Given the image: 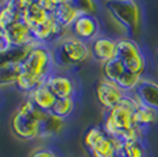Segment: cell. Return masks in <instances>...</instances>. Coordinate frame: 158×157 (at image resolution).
<instances>
[{"instance_id": "1", "label": "cell", "mask_w": 158, "mask_h": 157, "mask_svg": "<svg viewBox=\"0 0 158 157\" xmlns=\"http://www.w3.org/2000/svg\"><path fill=\"white\" fill-rule=\"evenodd\" d=\"M140 104L139 98L133 94H127L125 98L111 109L105 112L102 128L109 137L120 138L123 132L128 131L132 127H135L133 116L138 105Z\"/></svg>"}, {"instance_id": "2", "label": "cell", "mask_w": 158, "mask_h": 157, "mask_svg": "<svg viewBox=\"0 0 158 157\" xmlns=\"http://www.w3.org/2000/svg\"><path fill=\"white\" fill-rule=\"evenodd\" d=\"M47 112L36 108L29 99H26L15 112L11 119V129L19 139L32 141L41 134V121Z\"/></svg>"}, {"instance_id": "3", "label": "cell", "mask_w": 158, "mask_h": 157, "mask_svg": "<svg viewBox=\"0 0 158 157\" xmlns=\"http://www.w3.org/2000/svg\"><path fill=\"white\" fill-rule=\"evenodd\" d=\"M91 47L87 43L81 41L80 39L74 37L73 35L65 36L56 41L52 47V57L55 66L62 69L76 68L80 66L89 58Z\"/></svg>"}, {"instance_id": "4", "label": "cell", "mask_w": 158, "mask_h": 157, "mask_svg": "<svg viewBox=\"0 0 158 157\" xmlns=\"http://www.w3.org/2000/svg\"><path fill=\"white\" fill-rule=\"evenodd\" d=\"M107 13L128 32L131 39L138 36L142 29V7L138 2L133 0H111L105 3Z\"/></svg>"}, {"instance_id": "5", "label": "cell", "mask_w": 158, "mask_h": 157, "mask_svg": "<svg viewBox=\"0 0 158 157\" xmlns=\"http://www.w3.org/2000/svg\"><path fill=\"white\" fill-rule=\"evenodd\" d=\"M21 66L23 70L32 73L33 76H36L39 80L44 83L45 78L51 76L54 73V69H55L52 50L47 46L37 44L32 48L26 59L21 63Z\"/></svg>"}, {"instance_id": "6", "label": "cell", "mask_w": 158, "mask_h": 157, "mask_svg": "<svg viewBox=\"0 0 158 157\" xmlns=\"http://www.w3.org/2000/svg\"><path fill=\"white\" fill-rule=\"evenodd\" d=\"M117 43H118L117 58L121 59L125 69L135 74L143 76L146 70V57L140 46L136 43V40H133L131 37H121L117 39Z\"/></svg>"}, {"instance_id": "7", "label": "cell", "mask_w": 158, "mask_h": 157, "mask_svg": "<svg viewBox=\"0 0 158 157\" xmlns=\"http://www.w3.org/2000/svg\"><path fill=\"white\" fill-rule=\"evenodd\" d=\"M65 31L66 29H63L56 22L54 15H51L45 22L36 26L35 29H32V35L37 44L48 47V44H52V43L55 44L56 41H59L60 39L65 37Z\"/></svg>"}, {"instance_id": "8", "label": "cell", "mask_w": 158, "mask_h": 157, "mask_svg": "<svg viewBox=\"0 0 158 157\" xmlns=\"http://www.w3.org/2000/svg\"><path fill=\"white\" fill-rule=\"evenodd\" d=\"M125 95L127 94L118 87L117 83L106 80V78H102L96 86V98L105 110L117 106L125 98Z\"/></svg>"}, {"instance_id": "9", "label": "cell", "mask_w": 158, "mask_h": 157, "mask_svg": "<svg viewBox=\"0 0 158 157\" xmlns=\"http://www.w3.org/2000/svg\"><path fill=\"white\" fill-rule=\"evenodd\" d=\"M70 29L72 35L84 43H92L101 33V25L95 15H80Z\"/></svg>"}, {"instance_id": "10", "label": "cell", "mask_w": 158, "mask_h": 157, "mask_svg": "<svg viewBox=\"0 0 158 157\" xmlns=\"http://www.w3.org/2000/svg\"><path fill=\"white\" fill-rule=\"evenodd\" d=\"M4 33V40L8 47H25L37 44L33 39L32 29L26 25L23 21L14 23L3 31Z\"/></svg>"}, {"instance_id": "11", "label": "cell", "mask_w": 158, "mask_h": 157, "mask_svg": "<svg viewBox=\"0 0 158 157\" xmlns=\"http://www.w3.org/2000/svg\"><path fill=\"white\" fill-rule=\"evenodd\" d=\"M44 83L56 98H74L76 96V91H77L76 81L68 74L54 72L51 76L45 78Z\"/></svg>"}, {"instance_id": "12", "label": "cell", "mask_w": 158, "mask_h": 157, "mask_svg": "<svg viewBox=\"0 0 158 157\" xmlns=\"http://www.w3.org/2000/svg\"><path fill=\"white\" fill-rule=\"evenodd\" d=\"M91 54L95 59L106 63L111 59L117 58L118 54V43L117 39H113L110 36H99L98 39L91 43Z\"/></svg>"}, {"instance_id": "13", "label": "cell", "mask_w": 158, "mask_h": 157, "mask_svg": "<svg viewBox=\"0 0 158 157\" xmlns=\"http://www.w3.org/2000/svg\"><path fill=\"white\" fill-rule=\"evenodd\" d=\"M54 18L56 22L62 26L63 29H69L73 26L78 17L81 15L78 8L76 7L74 2H69V0H63V2H58L56 8L54 11Z\"/></svg>"}, {"instance_id": "14", "label": "cell", "mask_w": 158, "mask_h": 157, "mask_svg": "<svg viewBox=\"0 0 158 157\" xmlns=\"http://www.w3.org/2000/svg\"><path fill=\"white\" fill-rule=\"evenodd\" d=\"M123 145L117 138L109 137L107 134L102 138L92 149L89 150V155L92 157H118L123 152Z\"/></svg>"}, {"instance_id": "15", "label": "cell", "mask_w": 158, "mask_h": 157, "mask_svg": "<svg viewBox=\"0 0 158 157\" xmlns=\"http://www.w3.org/2000/svg\"><path fill=\"white\" fill-rule=\"evenodd\" d=\"M28 96H29L28 99L36 108H39V109L43 112H47V113L51 112L54 104H55L58 99L56 96L52 94V91L47 87L45 83H41L39 87H36L30 94H28Z\"/></svg>"}, {"instance_id": "16", "label": "cell", "mask_w": 158, "mask_h": 157, "mask_svg": "<svg viewBox=\"0 0 158 157\" xmlns=\"http://www.w3.org/2000/svg\"><path fill=\"white\" fill-rule=\"evenodd\" d=\"M135 95L138 96L142 104L158 110V83L157 81L143 77L139 87L136 88Z\"/></svg>"}, {"instance_id": "17", "label": "cell", "mask_w": 158, "mask_h": 157, "mask_svg": "<svg viewBox=\"0 0 158 157\" xmlns=\"http://www.w3.org/2000/svg\"><path fill=\"white\" fill-rule=\"evenodd\" d=\"M35 46L37 44L25 47H7L0 50V68H6L10 65H21Z\"/></svg>"}, {"instance_id": "18", "label": "cell", "mask_w": 158, "mask_h": 157, "mask_svg": "<svg viewBox=\"0 0 158 157\" xmlns=\"http://www.w3.org/2000/svg\"><path fill=\"white\" fill-rule=\"evenodd\" d=\"M22 21V8L19 7V2H6L0 7V29L4 31L8 26Z\"/></svg>"}, {"instance_id": "19", "label": "cell", "mask_w": 158, "mask_h": 157, "mask_svg": "<svg viewBox=\"0 0 158 157\" xmlns=\"http://www.w3.org/2000/svg\"><path fill=\"white\" fill-rule=\"evenodd\" d=\"M50 17L51 14H48L39 2H29V4L22 11V21L30 29H35L36 26L41 25Z\"/></svg>"}, {"instance_id": "20", "label": "cell", "mask_w": 158, "mask_h": 157, "mask_svg": "<svg viewBox=\"0 0 158 157\" xmlns=\"http://www.w3.org/2000/svg\"><path fill=\"white\" fill-rule=\"evenodd\" d=\"M133 121H135V125L143 129L150 128V127L158 124V110L140 102L135 110Z\"/></svg>"}, {"instance_id": "21", "label": "cell", "mask_w": 158, "mask_h": 157, "mask_svg": "<svg viewBox=\"0 0 158 157\" xmlns=\"http://www.w3.org/2000/svg\"><path fill=\"white\" fill-rule=\"evenodd\" d=\"M65 128V121L63 119L55 116L52 113H45L43 121H41V134L40 137H52L62 132Z\"/></svg>"}, {"instance_id": "22", "label": "cell", "mask_w": 158, "mask_h": 157, "mask_svg": "<svg viewBox=\"0 0 158 157\" xmlns=\"http://www.w3.org/2000/svg\"><path fill=\"white\" fill-rule=\"evenodd\" d=\"M125 72H127V69H125V66H124V63L121 62L120 58H114L106 63H102L103 78H106V80L117 83L118 78L123 76Z\"/></svg>"}, {"instance_id": "23", "label": "cell", "mask_w": 158, "mask_h": 157, "mask_svg": "<svg viewBox=\"0 0 158 157\" xmlns=\"http://www.w3.org/2000/svg\"><path fill=\"white\" fill-rule=\"evenodd\" d=\"M74 108H76L74 98H58L50 113L65 120L66 117H69L74 112Z\"/></svg>"}, {"instance_id": "24", "label": "cell", "mask_w": 158, "mask_h": 157, "mask_svg": "<svg viewBox=\"0 0 158 157\" xmlns=\"http://www.w3.org/2000/svg\"><path fill=\"white\" fill-rule=\"evenodd\" d=\"M142 78H143V76H139V74H135L132 72L127 70L123 76L118 78L117 84L125 94H133L136 91V88L139 87V84H140Z\"/></svg>"}, {"instance_id": "25", "label": "cell", "mask_w": 158, "mask_h": 157, "mask_svg": "<svg viewBox=\"0 0 158 157\" xmlns=\"http://www.w3.org/2000/svg\"><path fill=\"white\" fill-rule=\"evenodd\" d=\"M41 83H43L41 80H39V78L36 76H33L32 73H29V72H26V70L22 69L19 77H18V80H17V83H15V86H17L18 90H21V91L30 94V92H32L36 87L40 86Z\"/></svg>"}, {"instance_id": "26", "label": "cell", "mask_w": 158, "mask_h": 157, "mask_svg": "<svg viewBox=\"0 0 158 157\" xmlns=\"http://www.w3.org/2000/svg\"><path fill=\"white\" fill-rule=\"evenodd\" d=\"M21 70H22L21 65H10L6 68H0V87L15 84L21 74Z\"/></svg>"}, {"instance_id": "27", "label": "cell", "mask_w": 158, "mask_h": 157, "mask_svg": "<svg viewBox=\"0 0 158 157\" xmlns=\"http://www.w3.org/2000/svg\"><path fill=\"white\" fill-rule=\"evenodd\" d=\"M121 153L125 157H147V149L143 141L124 142Z\"/></svg>"}, {"instance_id": "28", "label": "cell", "mask_w": 158, "mask_h": 157, "mask_svg": "<svg viewBox=\"0 0 158 157\" xmlns=\"http://www.w3.org/2000/svg\"><path fill=\"white\" fill-rule=\"evenodd\" d=\"M105 135H106V132L103 131L102 125H94V127H91V128H88V131L85 132V137H84V146L88 149V152H89Z\"/></svg>"}, {"instance_id": "29", "label": "cell", "mask_w": 158, "mask_h": 157, "mask_svg": "<svg viewBox=\"0 0 158 157\" xmlns=\"http://www.w3.org/2000/svg\"><path fill=\"white\" fill-rule=\"evenodd\" d=\"M81 15H95L98 10V3L92 0H73Z\"/></svg>"}, {"instance_id": "30", "label": "cell", "mask_w": 158, "mask_h": 157, "mask_svg": "<svg viewBox=\"0 0 158 157\" xmlns=\"http://www.w3.org/2000/svg\"><path fill=\"white\" fill-rule=\"evenodd\" d=\"M29 157H58V156L54 150L48 149V147H39V149L33 150Z\"/></svg>"}, {"instance_id": "31", "label": "cell", "mask_w": 158, "mask_h": 157, "mask_svg": "<svg viewBox=\"0 0 158 157\" xmlns=\"http://www.w3.org/2000/svg\"><path fill=\"white\" fill-rule=\"evenodd\" d=\"M7 43H6L4 40V33H3V31L0 29V50H3V48H7Z\"/></svg>"}, {"instance_id": "32", "label": "cell", "mask_w": 158, "mask_h": 157, "mask_svg": "<svg viewBox=\"0 0 158 157\" xmlns=\"http://www.w3.org/2000/svg\"><path fill=\"white\" fill-rule=\"evenodd\" d=\"M118 157H125V156H124V155H123V153H121V155H120V156H118Z\"/></svg>"}, {"instance_id": "33", "label": "cell", "mask_w": 158, "mask_h": 157, "mask_svg": "<svg viewBox=\"0 0 158 157\" xmlns=\"http://www.w3.org/2000/svg\"><path fill=\"white\" fill-rule=\"evenodd\" d=\"M157 61H158V53H157Z\"/></svg>"}]
</instances>
